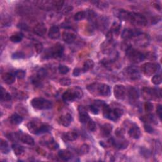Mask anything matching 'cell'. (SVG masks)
Masks as SVG:
<instances>
[{
	"label": "cell",
	"mask_w": 162,
	"mask_h": 162,
	"mask_svg": "<svg viewBox=\"0 0 162 162\" xmlns=\"http://www.w3.org/2000/svg\"><path fill=\"white\" fill-rule=\"evenodd\" d=\"M46 74H47L46 70H45L44 69H41L40 70L38 71L37 77L39 79H40L41 80H42V79H44L46 76Z\"/></svg>",
	"instance_id": "obj_48"
},
{
	"label": "cell",
	"mask_w": 162,
	"mask_h": 162,
	"mask_svg": "<svg viewBox=\"0 0 162 162\" xmlns=\"http://www.w3.org/2000/svg\"><path fill=\"white\" fill-rule=\"evenodd\" d=\"M86 17V11H79L77 13H76L74 16V19L77 21H80L84 19Z\"/></svg>",
	"instance_id": "obj_36"
},
{
	"label": "cell",
	"mask_w": 162,
	"mask_h": 162,
	"mask_svg": "<svg viewBox=\"0 0 162 162\" xmlns=\"http://www.w3.org/2000/svg\"><path fill=\"white\" fill-rule=\"evenodd\" d=\"M2 79L6 84L10 85L15 82V77L14 75L11 73H5L2 76Z\"/></svg>",
	"instance_id": "obj_22"
},
{
	"label": "cell",
	"mask_w": 162,
	"mask_h": 162,
	"mask_svg": "<svg viewBox=\"0 0 162 162\" xmlns=\"http://www.w3.org/2000/svg\"><path fill=\"white\" fill-rule=\"evenodd\" d=\"M113 113H114V115H115V116L116 117V118H120L122 115L124 114V111H123V110H122L119 108H115L113 110Z\"/></svg>",
	"instance_id": "obj_46"
},
{
	"label": "cell",
	"mask_w": 162,
	"mask_h": 162,
	"mask_svg": "<svg viewBox=\"0 0 162 162\" xmlns=\"http://www.w3.org/2000/svg\"><path fill=\"white\" fill-rule=\"evenodd\" d=\"M142 96L146 101H151L157 100L160 98L161 93L156 89H152L150 88H144L142 90Z\"/></svg>",
	"instance_id": "obj_5"
},
{
	"label": "cell",
	"mask_w": 162,
	"mask_h": 162,
	"mask_svg": "<svg viewBox=\"0 0 162 162\" xmlns=\"http://www.w3.org/2000/svg\"><path fill=\"white\" fill-rule=\"evenodd\" d=\"M71 82H72V81L69 78H62L60 80V84L64 86H70L71 84Z\"/></svg>",
	"instance_id": "obj_47"
},
{
	"label": "cell",
	"mask_w": 162,
	"mask_h": 162,
	"mask_svg": "<svg viewBox=\"0 0 162 162\" xmlns=\"http://www.w3.org/2000/svg\"><path fill=\"white\" fill-rule=\"evenodd\" d=\"M58 70L59 72H60L61 74H66L69 72V68L66 65H61L59 66L58 67Z\"/></svg>",
	"instance_id": "obj_39"
},
{
	"label": "cell",
	"mask_w": 162,
	"mask_h": 162,
	"mask_svg": "<svg viewBox=\"0 0 162 162\" xmlns=\"http://www.w3.org/2000/svg\"><path fill=\"white\" fill-rule=\"evenodd\" d=\"M128 21L132 24L139 26H146L147 25V19L144 15L137 13H130Z\"/></svg>",
	"instance_id": "obj_6"
},
{
	"label": "cell",
	"mask_w": 162,
	"mask_h": 162,
	"mask_svg": "<svg viewBox=\"0 0 162 162\" xmlns=\"http://www.w3.org/2000/svg\"><path fill=\"white\" fill-rule=\"evenodd\" d=\"M58 156L62 160L68 161L72 158V155L70 151L66 149H62L58 152Z\"/></svg>",
	"instance_id": "obj_23"
},
{
	"label": "cell",
	"mask_w": 162,
	"mask_h": 162,
	"mask_svg": "<svg viewBox=\"0 0 162 162\" xmlns=\"http://www.w3.org/2000/svg\"><path fill=\"white\" fill-rule=\"evenodd\" d=\"M24 57H25V54L22 52L15 53L14 54H12V56H11V58L13 59H22V58H24Z\"/></svg>",
	"instance_id": "obj_52"
},
{
	"label": "cell",
	"mask_w": 162,
	"mask_h": 162,
	"mask_svg": "<svg viewBox=\"0 0 162 162\" xmlns=\"http://www.w3.org/2000/svg\"><path fill=\"white\" fill-rule=\"evenodd\" d=\"M113 146H115V147L119 149H124L127 148L129 146V142L125 140H122L119 141H115Z\"/></svg>",
	"instance_id": "obj_30"
},
{
	"label": "cell",
	"mask_w": 162,
	"mask_h": 162,
	"mask_svg": "<svg viewBox=\"0 0 162 162\" xmlns=\"http://www.w3.org/2000/svg\"><path fill=\"white\" fill-rule=\"evenodd\" d=\"M129 14L130 12H128V11H125V10H120L118 11L117 16L122 21H128Z\"/></svg>",
	"instance_id": "obj_33"
},
{
	"label": "cell",
	"mask_w": 162,
	"mask_h": 162,
	"mask_svg": "<svg viewBox=\"0 0 162 162\" xmlns=\"http://www.w3.org/2000/svg\"><path fill=\"white\" fill-rule=\"evenodd\" d=\"M82 73H83L82 69H80V68H76V69H75L74 70L73 75H74V76L77 77V76H79V75H81Z\"/></svg>",
	"instance_id": "obj_57"
},
{
	"label": "cell",
	"mask_w": 162,
	"mask_h": 162,
	"mask_svg": "<svg viewBox=\"0 0 162 162\" xmlns=\"http://www.w3.org/2000/svg\"><path fill=\"white\" fill-rule=\"evenodd\" d=\"M72 121V117L71 115L67 113L64 115H62L59 118V122L61 125L64 127H68Z\"/></svg>",
	"instance_id": "obj_17"
},
{
	"label": "cell",
	"mask_w": 162,
	"mask_h": 162,
	"mask_svg": "<svg viewBox=\"0 0 162 162\" xmlns=\"http://www.w3.org/2000/svg\"><path fill=\"white\" fill-rule=\"evenodd\" d=\"M16 137L17 139L26 144L30 146H33L34 144V139L30 136H29V134H24L21 131H20L16 134Z\"/></svg>",
	"instance_id": "obj_9"
},
{
	"label": "cell",
	"mask_w": 162,
	"mask_h": 162,
	"mask_svg": "<svg viewBox=\"0 0 162 162\" xmlns=\"http://www.w3.org/2000/svg\"><path fill=\"white\" fill-rule=\"evenodd\" d=\"M160 69V66L153 63H146L142 66L141 70L146 77L151 76Z\"/></svg>",
	"instance_id": "obj_7"
},
{
	"label": "cell",
	"mask_w": 162,
	"mask_h": 162,
	"mask_svg": "<svg viewBox=\"0 0 162 162\" xmlns=\"http://www.w3.org/2000/svg\"><path fill=\"white\" fill-rule=\"evenodd\" d=\"M48 36L51 39H57L60 36V29L57 26H52L50 29Z\"/></svg>",
	"instance_id": "obj_19"
},
{
	"label": "cell",
	"mask_w": 162,
	"mask_h": 162,
	"mask_svg": "<svg viewBox=\"0 0 162 162\" xmlns=\"http://www.w3.org/2000/svg\"><path fill=\"white\" fill-rule=\"evenodd\" d=\"M72 9H73V7L72 6H70L66 7V8H65L64 10V14L69 13V12H70V11L72 10Z\"/></svg>",
	"instance_id": "obj_61"
},
{
	"label": "cell",
	"mask_w": 162,
	"mask_h": 162,
	"mask_svg": "<svg viewBox=\"0 0 162 162\" xmlns=\"http://www.w3.org/2000/svg\"><path fill=\"white\" fill-rule=\"evenodd\" d=\"M89 110L94 115H97L99 113V109L95 105H92L89 106Z\"/></svg>",
	"instance_id": "obj_55"
},
{
	"label": "cell",
	"mask_w": 162,
	"mask_h": 162,
	"mask_svg": "<svg viewBox=\"0 0 162 162\" xmlns=\"http://www.w3.org/2000/svg\"><path fill=\"white\" fill-rule=\"evenodd\" d=\"M35 50L37 53H41L43 50V46L41 42H37L35 44Z\"/></svg>",
	"instance_id": "obj_53"
},
{
	"label": "cell",
	"mask_w": 162,
	"mask_h": 162,
	"mask_svg": "<svg viewBox=\"0 0 162 162\" xmlns=\"http://www.w3.org/2000/svg\"><path fill=\"white\" fill-rule=\"evenodd\" d=\"M33 31L34 34L39 35V36H42L46 33V27L44 23H39L34 27Z\"/></svg>",
	"instance_id": "obj_18"
},
{
	"label": "cell",
	"mask_w": 162,
	"mask_h": 162,
	"mask_svg": "<svg viewBox=\"0 0 162 162\" xmlns=\"http://www.w3.org/2000/svg\"><path fill=\"white\" fill-rule=\"evenodd\" d=\"M161 77L160 75H156L152 77L151 81L155 85H159L161 83Z\"/></svg>",
	"instance_id": "obj_40"
},
{
	"label": "cell",
	"mask_w": 162,
	"mask_h": 162,
	"mask_svg": "<svg viewBox=\"0 0 162 162\" xmlns=\"http://www.w3.org/2000/svg\"><path fill=\"white\" fill-rule=\"evenodd\" d=\"M141 34L139 30H133L130 29H124L122 33V37L125 40L131 39L134 37H136L138 35Z\"/></svg>",
	"instance_id": "obj_11"
},
{
	"label": "cell",
	"mask_w": 162,
	"mask_h": 162,
	"mask_svg": "<svg viewBox=\"0 0 162 162\" xmlns=\"http://www.w3.org/2000/svg\"><path fill=\"white\" fill-rule=\"evenodd\" d=\"M128 133L130 137H131L132 138H134V139H139L141 136L140 129L137 127V125H136L132 126V127L130 128Z\"/></svg>",
	"instance_id": "obj_16"
},
{
	"label": "cell",
	"mask_w": 162,
	"mask_h": 162,
	"mask_svg": "<svg viewBox=\"0 0 162 162\" xmlns=\"http://www.w3.org/2000/svg\"><path fill=\"white\" fill-rule=\"evenodd\" d=\"M113 129V126L110 124H105L102 125L101 131L102 135L104 137L108 136L111 134Z\"/></svg>",
	"instance_id": "obj_25"
},
{
	"label": "cell",
	"mask_w": 162,
	"mask_h": 162,
	"mask_svg": "<svg viewBox=\"0 0 162 162\" xmlns=\"http://www.w3.org/2000/svg\"><path fill=\"white\" fill-rule=\"evenodd\" d=\"M48 148H50V149H52V150L57 149L58 148V144L54 141H53L48 146Z\"/></svg>",
	"instance_id": "obj_56"
},
{
	"label": "cell",
	"mask_w": 162,
	"mask_h": 162,
	"mask_svg": "<svg viewBox=\"0 0 162 162\" xmlns=\"http://www.w3.org/2000/svg\"><path fill=\"white\" fill-rule=\"evenodd\" d=\"M126 54L129 60L134 64H139L145 59V55L143 53L132 48L127 50Z\"/></svg>",
	"instance_id": "obj_2"
},
{
	"label": "cell",
	"mask_w": 162,
	"mask_h": 162,
	"mask_svg": "<svg viewBox=\"0 0 162 162\" xmlns=\"http://www.w3.org/2000/svg\"><path fill=\"white\" fill-rule=\"evenodd\" d=\"M25 72L23 70H18L15 72V76H16V77L18 79H23L25 77Z\"/></svg>",
	"instance_id": "obj_45"
},
{
	"label": "cell",
	"mask_w": 162,
	"mask_h": 162,
	"mask_svg": "<svg viewBox=\"0 0 162 162\" xmlns=\"http://www.w3.org/2000/svg\"><path fill=\"white\" fill-rule=\"evenodd\" d=\"M144 128L145 131L146 132H148V133L151 134L154 132V129L151 127V125H149V124H145L144 125Z\"/></svg>",
	"instance_id": "obj_54"
},
{
	"label": "cell",
	"mask_w": 162,
	"mask_h": 162,
	"mask_svg": "<svg viewBox=\"0 0 162 162\" xmlns=\"http://www.w3.org/2000/svg\"><path fill=\"white\" fill-rule=\"evenodd\" d=\"M62 38L64 41L68 44H71L75 41L76 39V35L73 33L69 32V31H65L63 33Z\"/></svg>",
	"instance_id": "obj_15"
},
{
	"label": "cell",
	"mask_w": 162,
	"mask_h": 162,
	"mask_svg": "<svg viewBox=\"0 0 162 162\" xmlns=\"http://www.w3.org/2000/svg\"><path fill=\"white\" fill-rule=\"evenodd\" d=\"M120 24L118 22H115L113 25H112V33H115L116 34H118V33H119V30H120Z\"/></svg>",
	"instance_id": "obj_44"
},
{
	"label": "cell",
	"mask_w": 162,
	"mask_h": 162,
	"mask_svg": "<svg viewBox=\"0 0 162 162\" xmlns=\"http://www.w3.org/2000/svg\"><path fill=\"white\" fill-rule=\"evenodd\" d=\"M115 134L118 137L123 138L124 136V134H125V130H124V129H122V128L118 129L117 130H116Z\"/></svg>",
	"instance_id": "obj_50"
},
{
	"label": "cell",
	"mask_w": 162,
	"mask_h": 162,
	"mask_svg": "<svg viewBox=\"0 0 162 162\" xmlns=\"http://www.w3.org/2000/svg\"><path fill=\"white\" fill-rule=\"evenodd\" d=\"M156 113L158 116L160 118V119L161 120V113H162V108H161V105H159L157 106L156 108Z\"/></svg>",
	"instance_id": "obj_59"
},
{
	"label": "cell",
	"mask_w": 162,
	"mask_h": 162,
	"mask_svg": "<svg viewBox=\"0 0 162 162\" xmlns=\"http://www.w3.org/2000/svg\"><path fill=\"white\" fill-rule=\"evenodd\" d=\"M89 151V146L88 144H83L80 149H79V152H80V154L81 155H86V154L87 153H88Z\"/></svg>",
	"instance_id": "obj_41"
},
{
	"label": "cell",
	"mask_w": 162,
	"mask_h": 162,
	"mask_svg": "<svg viewBox=\"0 0 162 162\" xmlns=\"http://www.w3.org/2000/svg\"><path fill=\"white\" fill-rule=\"evenodd\" d=\"M149 43V37L148 35L140 34L136 36V44L141 47L147 46Z\"/></svg>",
	"instance_id": "obj_12"
},
{
	"label": "cell",
	"mask_w": 162,
	"mask_h": 162,
	"mask_svg": "<svg viewBox=\"0 0 162 162\" xmlns=\"http://www.w3.org/2000/svg\"><path fill=\"white\" fill-rule=\"evenodd\" d=\"M105 105V103L104 101H101V100H97V101H95V102H94V105H95L96 106H97V107H103V106Z\"/></svg>",
	"instance_id": "obj_58"
},
{
	"label": "cell",
	"mask_w": 162,
	"mask_h": 162,
	"mask_svg": "<svg viewBox=\"0 0 162 162\" xmlns=\"http://www.w3.org/2000/svg\"><path fill=\"white\" fill-rule=\"evenodd\" d=\"M72 89L74 91L75 95H76L77 99H81L82 98L83 95H84V93H83L82 90L80 88L76 87V88H74Z\"/></svg>",
	"instance_id": "obj_38"
},
{
	"label": "cell",
	"mask_w": 162,
	"mask_h": 162,
	"mask_svg": "<svg viewBox=\"0 0 162 162\" xmlns=\"http://www.w3.org/2000/svg\"><path fill=\"white\" fill-rule=\"evenodd\" d=\"M113 93L114 96L117 100H123L125 97L126 90L124 86L123 85H116L114 87L113 89Z\"/></svg>",
	"instance_id": "obj_8"
},
{
	"label": "cell",
	"mask_w": 162,
	"mask_h": 162,
	"mask_svg": "<svg viewBox=\"0 0 162 162\" xmlns=\"http://www.w3.org/2000/svg\"><path fill=\"white\" fill-rule=\"evenodd\" d=\"M79 113V120L82 124H87L90 120L89 115L86 111V109L82 106H79L78 108Z\"/></svg>",
	"instance_id": "obj_13"
},
{
	"label": "cell",
	"mask_w": 162,
	"mask_h": 162,
	"mask_svg": "<svg viewBox=\"0 0 162 162\" xmlns=\"http://www.w3.org/2000/svg\"><path fill=\"white\" fill-rule=\"evenodd\" d=\"M144 108H145V111L146 112H151L153 110V105L151 102H149V101L146 102L144 104Z\"/></svg>",
	"instance_id": "obj_49"
},
{
	"label": "cell",
	"mask_w": 162,
	"mask_h": 162,
	"mask_svg": "<svg viewBox=\"0 0 162 162\" xmlns=\"http://www.w3.org/2000/svg\"><path fill=\"white\" fill-rule=\"evenodd\" d=\"M96 14L93 10H89L88 12H86V17L89 20H93L96 17Z\"/></svg>",
	"instance_id": "obj_51"
},
{
	"label": "cell",
	"mask_w": 162,
	"mask_h": 162,
	"mask_svg": "<svg viewBox=\"0 0 162 162\" xmlns=\"http://www.w3.org/2000/svg\"><path fill=\"white\" fill-rule=\"evenodd\" d=\"M94 66V63L92 60H87L84 62V65H83V67L82 68L83 73H85L88 71L91 70L93 69Z\"/></svg>",
	"instance_id": "obj_27"
},
{
	"label": "cell",
	"mask_w": 162,
	"mask_h": 162,
	"mask_svg": "<svg viewBox=\"0 0 162 162\" xmlns=\"http://www.w3.org/2000/svg\"><path fill=\"white\" fill-rule=\"evenodd\" d=\"M96 6H97L98 8H99L100 9H106L108 7V3L107 1H95Z\"/></svg>",
	"instance_id": "obj_37"
},
{
	"label": "cell",
	"mask_w": 162,
	"mask_h": 162,
	"mask_svg": "<svg viewBox=\"0 0 162 162\" xmlns=\"http://www.w3.org/2000/svg\"><path fill=\"white\" fill-rule=\"evenodd\" d=\"M64 46L60 43L54 45L49 50H47L46 54V58H59L64 53Z\"/></svg>",
	"instance_id": "obj_4"
},
{
	"label": "cell",
	"mask_w": 162,
	"mask_h": 162,
	"mask_svg": "<svg viewBox=\"0 0 162 162\" xmlns=\"http://www.w3.org/2000/svg\"><path fill=\"white\" fill-rule=\"evenodd\" d=\"M129 98L130 101H136L139 98V93H138L137 91L134 88H130L128 91Z\"/></svg>",
	"instance_id": "obj_26"
},
{
	"label": "cell",
	"mask_w": 162,
	"mask_h": 162,
	"mask_svg": "<svg viewBox=\"0 0 162 162\" xmlns=\"http://www.w3.org/2000/svg\"><path fill=\"white\" fill-rule=\"evenodd\" d=\"M12 148L16 155H21L24 151V148H23V146L17 144H13L12 146Z\"/></svg>",
	"instance_id": "obj_35"
},
{
	"label": "cell",
	"mask_w": 162,
	"mask_h": 162,
	"mask_svg": "<svg viewBox=\"0 0 162 162\" xmlns=\"http://www.w3.org/2000/svg\"><path fill=\"white\" fill-rule=\"evenodd\" d=\"M18 27L21 29L25 30L29 29L28 26H27L26 24H25V23H20V24L18 25Z\"/></svg>",
	"instance_id": "obj_60"
},
{
	"label": "cell",
	"mask_w": 162,
	"mask_h": 162,
	"mask_svg": "<svg viewBox=\"0 0 162 162\" xmlns=\"http://www.w3.org/2000/svg\"><path fill=\"white\" fill-rule=\"evenodd\" d=\"M127 74L131 80H138L141 77V74L139 69L136 66H130L127 69Z\"/></svg>",
	"instance_id": "obj_10"
},
{
	"label": "cell",
	"mask_w": 162,
	"mask_h": 162,
	"mask_svg": "<svg viewBox=\"0 0 162 162\" xmlns=\"http://www.w3.org/2000/svg\"><path fill=\"white\" fill-rule=\"evenodd\" d=\"M23 118L18 114H13L10 117V122L13 125H18L22 123Z\"/></svg>",
	"instance_id": "obj_29"
},
{
	"label": "cell",
	"mask_w": 162,
	"mask_h": 162,
	"mask_svg": "<svg viewBox=\"0 0 162 162\" xmlns=\"http://www.w3.org/2000/svg\"><path fill=\"white\" fill-rule=\"evenodd\" d=\"M31 105L35 109L48 110L52 108V103L42 98H35L31 101Z\"/></svg>",
	"instance_id": "obj_3"
},
{
	"label": "cell",
	"mask_w": 162,
	"mask_h": 162,
	"mask_svg": "<svg viewBox=\"0 0 162 162\" xmlns=\"http://www.w3.org/2000/svg\"><path fill=\"white\" fill-rule=\"evenodd\" d=\"M23 37V34H22L21 33H17L11 35L10 38V40L13 42L18 43L22 41Z\"/></svg>",
	"instance_id": "obj_31"
},
{
	"label": "cell",
	"mask_w": 162,
	"mask_h": 162,
	"mask_svg": "<svg viewBox=\"0 0 162 162\" xmlns=\"http://www.w3.org/2000/svg\"><path fill=\"white\" fill-rule=\"evenodd\" d=\"M87 124H88V129L90 130V131L93 132L96 130V124L93 120L90 119Z\"/></svg>",
	"instance_id": "obj_43"
},
{
	"label": "cell",
	"mask_w": 162,
	"mask_h": 162,
	"mask_svg": "<svg viewBox=\"0 0 162 162\" xmlns=\"http://www.w3.org/2000/svg\"><path fill=\"white\" fill-rule=\"evenodd\" d=\"M1 151L3 154H7L8 153L10 149L8 147V144L7 142L3 139H1Z\"/></svg>",
	"instance_id": "obj_34"
},
{
	"label": "cell",
	"mask_w": 162,
	"mask_h": 162,
	"mask_svg": "<svg viewBox=\"0 0 162 162\" xmlns=\"http://www.w3.org/2000/svg\"><path fill=\"white\" fill-rule=\"evenodd\" d=\"M54 139L51 135L48 134V135L43 136L41 138V139L39 140V143H40L42 146H48L51 142L53 141Z\"/></svg>",
	"instance_id": "obj_28"
},
{
	"label": "cell",
	"mask_w": 162,
	"mask_h": 162,
	"mask_svg": "<svg viewBox=\"0 0 162 162\" xmlns=\"http://www.w3.org/2000/svg\"><path fill=\"white\" fill-rule=\"evenodd\" d=\"M62 98H63V100L64 101H69V102H72L76 100V99H77L76 95H75V93L74 92L73 89L66 91L63 94Z\"/></svg>",
	"instance_id": "obj_20"
},
{
	"label": "cell",
	"mask_w": 162,
	"mask_h": 162,
	"mask_svg": "<svg viewBox=\"0 0 162 162\" xmlns=\"http://www.w3.org/2000/svg\"><path fill=\"white\" fill-rule=\"evenodd\" d=\"M1 100L2 101H9L11 100L10 94L6 91V90L3 88H1Z\"/></svg>",
	"instance_id": "obj_32"
},
{
	"label": "cell",
	"mask_w": 162,
	"mask_h": 162,
	"mask_svg": "<svg viewBox=\"0 0 162 162\" xmlns=\"http://www.w3.org/2000/svg\"><path fill=\"white\" fill-rule=\"evenodd\" d=\"M37 6L41 9L46 11L54 9V1H39L37 2Z\"/></svg>",
	"instance_id": "obj_14"
},
{
	"label": "cell",
	"mask_w": 162,
	"mask_h": 162,
	"mask_svg": "<svg viewBox=\"0 0 162 162\" xmlns=\"http://www.w3.org/2000/svg\"><path fill=\"white\" fill-rule=\"evenodd\" d=\"M89 91L94 96L108 97L111 94V90L108 85L100 83H94L87 87Z\"/></svg>",
	"instance_id": "obj_1"
},
{
	"label": "cell",
	"mask_w": 162,
	"mask_h": 162,
	"mask_svg": "<svg viewBox=\"0 0 162 162\" xmlns=\"http://www.w3.org/2000/svg\"><path fill=\"white\" fill-rule=\"evenodd\" d=\"M78 137V134L75 131H70L64 134L63 139L65 141H73L76 140Z\"/></svg>",
	"instance_id": "obj_24"
},
{
	"label": "cell",
	"mask_w": 162,
	"mask_h": 162,
	"mask_svg": "<svg viewBox=\"0 0 162 162\" xmlns=\"http://www.w3.org/2000/svg\"><path fill=\"white\" fill-rule=\"evenodd\" d=\"M41 125L35 123L34 122H30L27 124V127L29 131L33 134H38L39 128L41 127Z\"/></svg>",
	"instance_id": "obj_21"
},
{
	"label": "cell",
	"mask_w": 162,
	"mask_h": 162,
	"mask_svg": "<svg viewBox=\"0 0 162 162\" xmlns=\"http://www.w3.org/2000/svg\"><path fill=\"white\" fill-rule=\"evenodd\" d=\"M54 1V9L56 10H60L64 5V1Z\"/></svg>",
	"instance_id": "obj_42"
}]
</instances>
